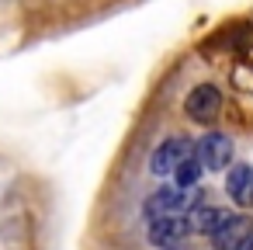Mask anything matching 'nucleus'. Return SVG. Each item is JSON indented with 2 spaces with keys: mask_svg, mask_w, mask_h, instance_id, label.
<instances>
[{
  "mask_svg": "<svg viewBox=\"0 0 253 250\" xmlns=\"http://www.w3.org/2000/svg\"><path fill=\"white\" fill-rule=\"evenodd\" d=\"M184 111H187L191 122H198V125H211V122L218 118V111H222V94H218V87H211V84H198V87L187 94Z\"/></svg>",
  "mask_w": 253,
  "mask_h": 250,
  "instance_id": "nucleus-1",
  "label": "nucleus"
},
{
  "mask_svg": "<svg viewBox=\"0 0 253 250\" xmlns=\"http://www.w3.org/2000/svg\"><path fill=\"white\" fill-rule=\"evenodd\" d=\"M191 153H194L191 139H184V136H170V139H163V143L153 150V156H149V170H153L156 177L173 174V170H177Z\"/></svg>",
  "mask_w": 253,
  "mask_h": 250,
  "instance_id": "nucleus-2",
  "label": "nucleus"
},
{
  "mask_svg": "<svg viewBox=\"0 0 253 250\" xmlns=\"http://www.w3.org/2000/svg\"><path fill=\"white\" fill-rule=\"evenodd\" d=\"M194 156L201 160V167H205V170H225V167H229V160H232V139H229V136H222V132H208V136H201V139H198Z\"/></svg>",
  "mask_w": 253,
  "mask_h": 250,
  "instance_id": "nucleus-3",
  "label": "nucleus"
},
{
  "mask_svg": "<svg viewBox=\"0 0 253 250\" xmlns=\"http://www.w3.org/2000/svg\"><path fill=\"white\" fill-rule=\"evenodd\" d=\"M187 233H191L187 215H160V219H153V222H149V243H153V247H160V250L177 247Z\"/></svg>",
  "mask_w": 253,
  "mask_h": 250,
  "instance_id": "nucleus-4",
  "label": "nucleus"
},
{
  "mask_svg": "<svg viewBox=\"0 0 253 250\" xmlns=\"http://www.w3.org/2000/svg\"><path fill=\"white\" fill-rule=\"evenodd\" d=\"M225 191L236 205L250 208L253 205V167L250 163H236L229 167V177H225Z\"/></svg>",
  "mask_w": 253,
  "mask_h": 250,
  "instance_id": "nucleus-5",
  "label": "nucleus"
},
{
  "mask_svg": "<svg viewBox=\"0 0 253 250\" xmlns=\"http://www.w3.org/2000/svg\"><path fill=\"white\" fill-rule=\"evenodd\" d=\"M246 236H250V219H246V215H229V219L211 233V243H215V250H236Z\"/></svg>",
  "mask_w": 253,
  "mask_h": 250,
  "instance_id": "nucleus-6",
  "label": "nucleus"
},
{
  "mask_svg": "<svg viewBox=\"0 0 253 250\" xmlns=\"http://www.w3.org/2000/svg\"><path fill=\"white\" fill-rule=\"evenodd\" d=\"M225 219H229V212H225V208H215V205H194V208L187 212L191 233H208V236H211Z\"/></svg>",
  "mask_w": 253,
  "mask_h": 250,
  "instance_id": "nucleus-7",
  "label": "nucleus"
},
{
  "mask_svg": "<svg viewBox=\"0 0 253 250\" xmlns=\"http://www.w3.org/2000/svg\"><path fill=\"white\" fill-rule=\"evenodd\" d=\"M201 170H205V167H201V160L191 153V156H187V160H184V163L173 170V181H177V188H198V177H201Z\"/></svg>",
  "mask_w": 253,
  "mask_h": 250,
  "instance_id": "nucleus-8",
  "label": "nucleus"
},
{
  "mask_svg": "<svg viewBox=\"0 0 253 250\" xmlns=\"http://www.w3.org/2000/svg\"><path fill=\"white\" fill-rule=\"evenodd\" d=\"M236 250H253V233H250V236H246V240H243V243H239Z\"/></svg>",
  "mask_w": 253,
  "mask_h": 250,
  "instance_id": "nucleus-9",
  "label": "nucleus"
},
{
  "mask_svg": "<svg viewBox=\"0 0 253 250\" xmlns=\"http://www.w3.org/2000/svg\"><path fill=\"white\" fill-rule=\"evenodd\" d=\"M170 250H173V247H170Z\"/></svg>",
  "mask_w": 253,
  "mask_h": 250,
  "instance_id": "nucleus-10",
  "label": "nucleus"
}]
</instances>
